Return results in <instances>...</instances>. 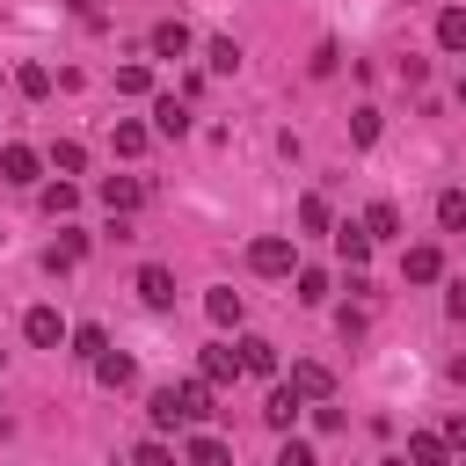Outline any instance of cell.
<instances>
[{"instance_id":"cell-9","label":"cell","mask_w":466,"mask_h":466,"mask_svg":"<svg viewBox=\"0 0 466 466\" xmlns=\"http://www.w3.org/2000/svg\"><path fill=\"white\" fill-rule=\"evenodd\" d=\"M400 277H408V284H437V277H444V255L422 240V248H408V255H400Z\"/></svg>"},{"instance_id":"cell-21","label":"cell","mask_w":466,"mask_h":466,"mask_svg":"<svg viewBox=\"0 0 466 466\" xmlns=\"http://www.w3.org/2000/svg\"><path fill=\"white\" fill-rule=\"evenodd\" d=\"M437 51H466V7H444L437 15Z\"/></svg>"},{"instance_id":"cell-24","label":"cell","mask_w":466,"mask_h":466,"mask_svg":"<svg viewBox=\"0 0 466 466\" xmlns=\"http://www.w3.org/2000/svg\"><path fill=\"white\" fill-rule=\"evenodd\" d=\"M175 393H182V415H189V422H204V415H211V386H204V379H182Z\"/></svg>"},{"instance_id":"cell-37","label":"cell","mask_w":466,"mask_h":466,"mask_svg":"<svg viewBox=\"0 0 466 466\" xmlns=\"http://www.w3.org/2000/svg\"><path fill=\"white\" fill-rule=\"evenodd\" d=\"M444 444H451V451H466V415H451V422H444Z\"/></svg>"},{"instance_id":"cell-35","label":"cell","mask_w":466,"mask_h":466,"mask_svg":"<svg viewBox=\"0 0 466 466\" xmlns=\"http://www.w3.org/2000/svg\"><path fill=\"white\" fill-rule=\"evenodd\" d=\"M350 138L371 146V138H379V109H357V116H350Z\"/></svg>"},{"instance_id":"cell-22","label":"cell","mask_w":466,"mask_h":466,"mask_svg":"<svg viewBox=\"0 0 466 466\" xmlns=\"http://www.w3.org/2000/svg\"><path fill=\"white\" fill-rule=\"evenodd\" d=\"M146 138H153L146 124H109V146H116L124 160H138V153H146Z\"/></svg>"},{"instance_id":"cell-31","label":"cell","mask_w":466,"mask_h":466,"mask_svg":"<svg viewBox=\"0 0 466 466\" xmlns=\"http://www.w3.org/2000/svg\"><path fill=\"white\" fill-rule=\"evenodd\" d=\"M328 299V269H306L299 262V306H320Z\"/></svg>"},{"instance_id":"cell-30","label":"cell","mask_w":466,"mask_h":466,"mask_svg":"<svg viewBox=\"0 0 466 466\" xmlns=\"http://www.w3.org/2000/svg\"><path fill=\"white\" fill-rule=\"evenodd\" d=\"M36 204H44V211H51V218H66V211H73V204H80V189H73V182H51V189H44V197H36Z\"/></svg>"},{"instance_id":"cell-28","label":"cell","mask_w":466,"mask_h":466,"mask_svg":"<svg viewBox=\"0 0 466 466\" xmlns=\"http://www.w3.org/2000/svg\"><path fill=\"white\" fill-rule=\"evenodd\" d=\"M51 167H58V175H80V167H87V146H80V138H58V146H51Z\"/></svg>"},{"instance_id":"cell-32","label":"cell","mask_w":466,"mask_h":466,"mask_svg":"<svg viewBox=\"0 0 466 466\" xmlns=\"http://www.w3.org/2000/svg\"><path fill=\"white\" fill-rule=\"evenodd\" d=\"M277 466H320V451H313L306 437H284V444H277Z\"/></svg>"},{"instance_id":"cell-20","label":"cell","mask_w":466,"mask_h":466,"mask_svg":"<svg viewBox=\"0 0 466 466\" xmlns=\"http://www.w3.org/2000/svg\"><path fill=\"white\" fill-rule=\"evenodd\" d=\"M66 342H73V357H80V364H95V357H102V350H109V335H102V328H95V320H80V328H73V335H66Z\"/></svg>"},{"instance_id":"cell-1","label":"cell","mask_w":466,"mask_h":466,"mask_svg":"<svg viewBox=\"0 0 466 466\" xmlns=\"http://www.w3.org/2000/svg\"><path fill=\"white\" fill-rule=\"evenodd\" d=\"M248 269H255V277H299V248H291V233H262V240L248 248Z\"/></svg>"},{"instance_id":"cell-8","label":"cell","mask_w":466,"mask_h":466,"mask_svg":"<svg viewBox=\"0 0 466 466\" xmlns=\"http://www.w3.org/2000/svg\"><path fill=\"white\" fill-rule=\"evenodd\" d=\"M146 44H153V58H189V44H197V36H189V22H153V36H146Z\"/></svg>"},{"instance_id":"cell-3","label":"cell","mask_w":466,"mask_h":466,"mask_svg":"<svg viewBox=\"0 0 466 466\" xmlns=\"http://www.w3.org/2000/svg\"><path fill=\"white\" fill-rule=\"evenodd\" d=\"M240 371H248V364H240V342H211V350H204V364H197V379H204V386H233Z\"/></svg>"},{"instance_id":"cell-2","label":"cell","mask_w":466,"mask_h":466,"mask_svg":"<svg viewBox=\"0 0 466 466\" xmlns=\"http://www.w3.org/2000/svg\"><path fill=\"white\" fill-rule=\"evenodd\" d=\"M95 197L109 204V218H131V211L146 204V182H138V175H102V182H95Z\"/></svg>"},{"instance_id":"cell-16","label":"cell","mask_w":466,"mask_h":466,"mask_svg":"<svg viewBox=\"0 0 466 466\" xmlns=\"http://www.w3.org/2000/svg\"><path fill=\"white\" fill-rule=\"evenodd\" d=\"M204 313H211V328H240V291H233V284L204 291Z\"/></svg>"},{"instance_id":"cell-29","label":"cell","mask_w":466,"mask_h":466,"mask_svg":"<svg viewBox=\"0 0 466 466\" xmlns=\"http://www.w3.org/2000/svg\"><path fill=\"white\" fill-rule=\"evenodd\" d=\"M15 87H22L29 102H44V95H51V73H44V66H15Z\"/></svg>"},{"instance_id":"cell-23","label":"cell","mask_w":466,"mask_h":466,"mask_svg":"<svg viewBox=\"0 0 466 466\" xmlns=\"http://www.w3.org/2000/svg\"><path fill=\"white\" fill-rule=\"evenodd\" d=\"M364 233H371V240H393V233H400V211H393V204L379 197V204L364 211Z\"/></svg>"},{"instance_id":"cell-36","label":"cell","mask_w":466,"mask_h":466,"mask_svg":"<svg viewBox=\"0 0 466 466\" xmlns=\"http://www.w3.org/2000/svg\"><path fill=\"white\" fill-rule=\"evenodd\" d=\"M444 313H451V320H466V277H459V284L444 291Z\"/></svg>"},{"instance_id":"cell-33","label":"cell","mask_w":466,"mask_h":466,"mask_svg":"<svg viewBox=\"0 0 466 466\" xmlns=\"http://www.w3.org/2000/svg\"><path fill=\"white\" fill-rule=\"evenodd\" d=\"M299 226H306V233H328V204H320V197H299Z\"/></svg>"},{"instance_id":"cell-13","label":"cell","mask_w":466,"mask_h":466,"mask_svg":"<svg viewBox=\"0 0 466 466\" xmlns=\"http://www.w3.org/2000/svg\"><path fill=\"white\" fill-rule=\"evenodd\" d=\"M95 379H102V386H109V393H124V386H131V379H138V364H131V357H124V350H102V357H95Z\"/></svg>"},{"instance_id":"cell-6","label":"cell","mask_w":466,"mask_h":466,"mask_svg":"<svg viewBox=\"0 0 466 466\" xmlns=\"http://www.w3.org/2000/svg\"><path fill=\"white\" fill-rule=\"evenodd\" d=\"M22 335H29L36 350H58V342H66V320H58V306H29V313H22Z\"/></svg>"},{"instance_id":"cell-10","label":"cell","mask_w":466,"mask_h":466,"mask_svg":"<svg viewBox=\"0 0 466 466\" xmlns=\"http://www.w3.org/2000/svg\"><path fill=\"white\" fill-rule=\"evenodd\" d=\"M291 386H299L306 400H328V393H335V371L313 364V357H299V364H291Z\"/></svg>"},{"instance_id":"cell-19","label":"cell","mask_w":466,"mask_h":466,"mask_svg":"<svg viewBox=\"0 0 466 466\" xmlns=\"http://www.w3.org/2000/svg\"><path fill=\"white\" fill-rule=\"evenodd\" d=\"M182 459H189V466H233V444H226V437H189Z\"/></svg>"},{"instance_id":"cell-26","label":"cell","mask_w":466,"mask_h":466,"mask_svg":"<svg viewBox=\"0 0 466 466\" xmlns=\"http://www.w3.org/2000/svg\"><path fill=\"white\" fill-rule=\"evenodd\" d=\"M204 58H211V73H240V44H233V36H211Z\"/></svg>"},{"instance_id":"cell-12","label":"cell","mask_w":466,"mask_h":466,"mask_svg":"<svg viewBox=\"0 0 466 466\" xmlns=\"http://www.w3.org/2000/svg\"><path fill=\"white\" fill-rule=\"evenodd\" d=\"M80 255H87V233H73V226H66V233H58V240H51V248H44V269H51V277H58V269H73V262H80Z\"/></svg>"},{"instance_id":"cell-11","label":"cell","mask_w":466,"mask_h":466,"mask_svg":"<svg viewBox=\"0 0 466 466\" xmlns=\"http://www.w3.org/2000/svg\"><path fill=\"white\" fill-rule=\"evenodd\" d=\"M408 466H451L444 430H415V437H408Z\"/></svg>"},{"instance_id":"cell-38","label":"cell","mask_w":466,"mask_h":466,"mask_svg":"<svg viewBox=\"0 0 466 466\" xmlns=\"http://www.w3.org/2000/svg\"><path fill=\"white\" fill-rule=\"evenodd\" d=\"M459 102H466V73H459Z\"/></svg>"},{"instance_id":"cell-40","label":"cell","mask_w":466,"mask_h":466,"mask_svg":"<svg viewBox=\"0 0 466 466\" xmlns=\"http://www.w3.org/2000/svg\"><path fill=\"white\" fill-rule=\"evenodd\" d=\"M0 364H7V350H0Z\"/></svg>"},{"instance_id":"cell-34","label":"cell","mask_w":466,"mask_h":466,"mask_svg":"<svg viewBox=\"0 0 466 466\" xmlns=\"http://www.w3.org/2000/svg\"><path fill=\"white\" fill-rule=\"evenodd\" d=\"M131 466H175V451H167V444H160V437H146V444H138V451H131Z\"/></svg>"},{"instance_id":"cell-17","label":"cell","mask_w":466,"mask_h":466,"mask_svg":"<svg viewBox=\"0 0 466 466\" xmlns=\"http://www.w3.org/2000/svg\"><path fill=\"white\" fill-rule=\"evenodd\" d=\"M240 364H248L255 379H277V342H262V335H240Z\"/></svg>"},{"instance_id":"cell-15","label":"cell","mask_w":466,"mask_h":466,"mask_svg":"<svg viewBox=\"0 0 466 466\" xmlns=\"http://www.w3.org/2000/svg\"><path fill=\"white\" fill-rule=\"evenodd\" d=\"M335 255H342L350 269H364V262H371V233H364V226H335Z\"/></svg>"},{"instance_id":"cell-18","label":"cell","mask_w":466,"mask_h":466,"mask_svg":"<svg viewBox=\"0 0 466 466\" xmlns=\"http://www.w3.org/2000/svg\"><path fill=\"white\" fill-rule=\"evenodd\" d=\"M146 422H153V430H175V422H189V415H182V393H175V386H160V393L146 400Z\"/></svg>"},{"instance_id":"cell-39","label":"cell","mask_w":466,"mask_h":466,"mask_svg":"<svg viewBox=\"0 0 466 466\" xmlns=\"http://www.w3.org/2000/svg\"><path fill=\"white\" fill-rule=\"evenodd\" d=\"M73 7H95V0H73Z\"/></svg>"},{"instance_id":"cell-25","label":"cell","mask_w":466,"mask_h":466,"mask_svg":"<svg viewBox=\"0 0 466 466\" xmlns=\"http://www.w3.org/2000/svg\"><path fill=\"white\" fill-rule=\"evenodd\" d=\"M437 226L444 233H466V189H444L437 197Z\"/></svg>"},{"instance_id":"cell-14","label":"cell","mask_w":466,"mask_h":466,"mask_svg":"<svg viewBox=\"0 0 466 466\" xmlns=\"http://www.w3.org/2000/svg\"><path fill=\"white\" fill-rule=\"evenodd\" d=\"M153 131H160V138H182V131H189V109H182L175 95H153Z\"/></svg>"},{"instance_id":"cell-27","label":"cell","mask_w":466,"mask_h":466,"mask_svg":"<svg viewBox=\"0 0 466 466\" xmlns=\"http://www.w3.org/2000/svg\"><path fill=\"white\" fill-rule=\"evenodd\" d=\"M116 95H153V66H116Z\"/></svg>"},{"instance_id":"cell-7","label":"cell","mask_w":466,"mask_h":466,"mask_svg":"<svg viewBox=\"0 0 466 466\" xmlns=\"http://www.w3.org/2000/svg\"><path fill=\"white\" fill-rule=\"evenodd\" d=\"M44 175V160L29 153V146H0V182H15V189H29Z\"/></svg>"},{"instance_id":"cell-4","label":"cell","mask_w":466,"mask_h":466,"mask_svg":"<svg viewBox=\"0 0 466 466\" xmlns=\"http://www.w3.org/2000/svg\"><path fill=\"white\" fill-rule=\"evenodd\" d=\"M299 415H306V393H299L291 379H284V386H269V400H262V422H269V430H291Z\"/></svg>"},{"instance_id":"cell-5","label":"cell","mask_w":466,"mask_h":466,"mask_svg":"<svg viewBox=\"0 0 466 466\" xmlns=\"http://www.w3.org/2000/svg\"><path fill=\"white\" fill-rule=\"evenodd\" d=\"M138 299H146L153 313H167V306H175V269H167V262H146V269H138Z\"/></svg>"}]
</instances>
